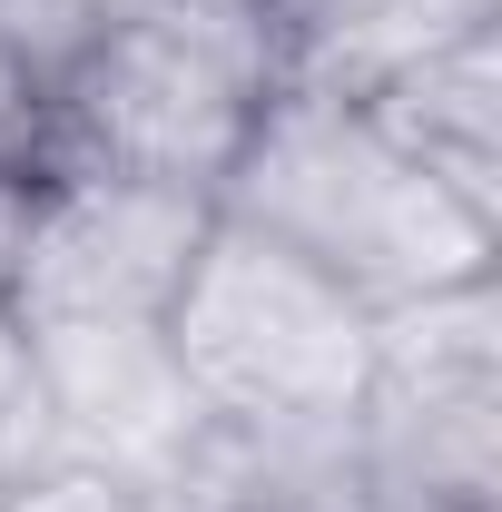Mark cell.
<instances>
[{"label": "cell", "mask_w": 502, "mask_h": 512, "mask_svg": "<svg viewBox=\"0 0 502 512\" xmlns=\"http://www.w3.org/2000/svg\"><path fill=\"white\" fill-rule=\"evenodd\" d=\"M217 217H237L286 256H306L315 276H335L365 306H414L443 286L493 276L502 227L483 207L424 178L394 138L375 128L365 99L345 89H276V109L256 119L237 168L207 197Z\"/></svg>", "instance_id": "1"}, {"label": "cell", "mask_w": 502, "mask_h": 512, "mask_svg": "<svg viewBox=\"0 0 502 512\" xmlns=\"http://www.w3.org/2000/svg\"><path fill=\"white\" fill-rule=\"evenodd\" d=\"M276 89L286 20L266 0H138L30 89V109L50 128V168H109L217 197Z\"/></svg>", "instance_id": "2"}, {"label": "cell", "mask_w": 502, "mask_h": 512, "mask_svg": "<svg viewBox=\"0 0 502 512\" xmlns=\"http://www.w3.org/2000/svg\"><path fill=\"white\" fill-rule=\"evenodd\" d=\"M168 355L207 434H335L375 375V306L276 237L207 217L168 306Z\"/></svg>", "instance_id": "3"}, {"label": "cell", "mask_w": 502, "mask_h": 512, "mask_svg": "<svg viewBox=\"0 0 502 512\" xmlns=\"http://www.w3.org/2000/svg\"><path fill=\"white\" fill-rule=\"evenodd\" d=\"M207 217L217 207L188 188L109 178V168H50L40 158L30 188H20L10 237H0V306L20 325V345L168 325Z\"/></svg>", "instance_id": "4"}, {"label": "cell", "mask_w": 502, "mask_h": 512, "mask_svg": "<svg viewBox=\"0 0 502 512\" xmlns=\"http://www.w3.org/2000/svg\"><path fill=\"white\" fill-rule=\"evenodd\" d=\"M355 444L384 512H493L502 493V306L493 276L375 306Z\"/></svg>", "instance_id": "5"}, {"label": "cell", "mask_w": 502, "mask_h": 512, "mask_svg": "<svg viewBox=\"0 0 502 512\" xmlns=\"http://www.w3.org/2000/svg\"><path fill=\"white\" fill-rule=\"evenodd\" d=\"M345 99H365L375 128L424 178H443L463 207H483L502 227V20L443 30L424 50H404L394 69H375L365 89H345Z\"/></svg>", "instance_id": "6"}, {"label": "cell", "mask_w": 502, "mask_h": 512, "mask_svg": "<svg viewBox=\"0 0 502 512\" xmlns=\"http://www.w3.org/2000/svg\"><path fill=\"white\" fill-rule=\"evenodd\" d=\"M138 0H0V69L20 79V89H40L50 69L99 30V20H119Z\"/></svg>", "instance_id": "7"}, {"label": "cell", "mask_w": 502, "mask_h": 512, "mask_svg": "<svg viewBox=\"0 0 502 512\" xmlns=\"http://www.w3.org/2000/svg\"><path fill=\"white\" fill-rule=\"evenodd\" d=\"M40 463H60V424H50V394H40V365H30L20 325L0 306V493Z\"/></svg>", "instance_id": "8"}, {"label": "cell", "mask_w": 502, "mask_h": 512, "mask_svg": "<svg viewBox=\"0 0 502 512\" xmlns=\"http://www.w3.org/2000/svg\"><path fill=\"white\" fill-rule=\"evenodd\" d=\"M0 512H158L138 483H119V473H99V463H40V473H20L10 493H0Z\"/></svg>", "instance_id": "9"}]
</instances>
